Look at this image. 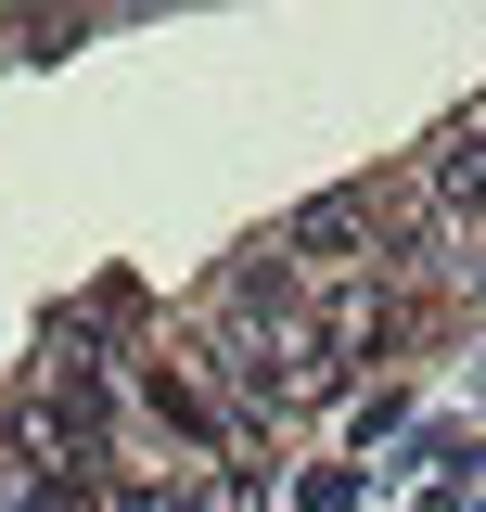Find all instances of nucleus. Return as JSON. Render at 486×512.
Masks as SVG:
<instances>
[{
    "label": "nucleus",
    "mask_w": 486,
    "mask_h": 512,
    "mask_svg": "<svg viewBox=\"0 0 486 512\" xmlns=\"http://www.w3.org/2000/svg\"><path fill=\"white\" fill-rule=\"evenodd\" d=\"M243 384H256L269 410H320V397H333V384H346V372H333V359H320L307 333H282V346H269V359H256V372H243Z\"/></svg>",
    "instance_id": "nucleus-4"
},
{
    "label": "nucleus",
    "mask_w": 486,
    "mask_h": 512,
    "mask_svg": "<svg viewBox=\"0 0 486 512\" xmlns=\"http://www.w3.org/2000/svg\"><path fill=\"white\" fill-rule=\"evenodd\" d=\"M192 512H269V474H205Z\"/></svg>",
    "instance_id": "nucleus-6"
},
{
    "label": "nucleus",
    "mask_w": 486,
    "mask_h": 512,
    "mask_svg": "<svg viewBox=\"0 0 486 512\" xmlns=\"http://www.w3.org/2000/svg\"><path fill=\"white\" fill-rule=\"evenodd\" d=\"M423 218H486V116H461L423 154Z\"/></svg>",
    "instance_id": "nucleus-2"
},
{
    "label": "nucleus",
    "mask_w": 486,
    "mask_h": 512,
    "mask_svg": "<svg viewBox=\"0 0 486 512\" xmlns=\"http://www.w3.org/2000/svg\"><path fill=\"white\" fill-rule=\"evenodd\" d=\"M282 256H307V269H359V256H384V205H371V192H307L295 218H282Z\"/></svg>",
    "instance_id": "nucleus-1"
},
{
    "label": "nucleus",
    "mask_w": 486,
    "mask_h": 512,
    "mask_svg": "<svg viewBox=\"0 0 486 512\" xmlns=\"http://www.w3.org/2000/svg\"><path fill=\"white\" fill-rule=\"evenodd\" d=\"M116 512H192V500H167V487H128V500Z\"/></svg>",
    "instance_id": "nucleus-7"
},
{
    "label": "nucleus",
    "mask_w": 486,
    "mask_h": 512,
    "mask_svg": "<svg viewBox=\"0 0 486 512\" xmlns=\"http://www.w3.org/2000/svg\"><path fill=\"white\" fill-rule=\"evenodd\" d=\"M26 512H116L90 474H26Z\"/></svg>",
    "instance_id": "nucleus-5"
},
{
    "label": "nucleus",
    "mask_w": 486,
    "mask_h": 512,
    "mask_svg": "<svg viewBox=\"0 0 486 512\" xmlns=\"http://www.w3.org/2000/svg\"><path fill=\"white\" fill-rule=\"evenodd\" d=\"M384 333H397V295H384V282H346V295L320 308V333H307V346H320V359L346 372V359H371Z\"/></svg>",
    "instance_id": "nucleus-3"
}]
</instances>
